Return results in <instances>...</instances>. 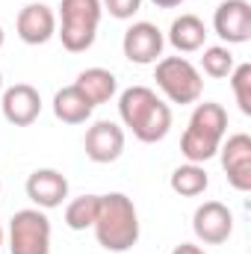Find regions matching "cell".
I'll return each instance as SVG.
<instances>
[{
	"label": "cell",
	"mask_w": 251,
	"mask_h": 254,
	"mask_svg": "<svg viewBox=\"0 0 251 254\" xmlns=\"http://www.w3.org/2000/svg\"><path fill=\"white\" fill-rule=\"evenodd\" d=\"M101 15H104L101 0H63L60 3L57 36L68 54H83L95 45Z\"/></svg>",
	"instance_id": "277c9868"
},
{
	"label": "cell",
	"mask_w": 251,
	"mask_h": 254,
	"mask_svg": "<svg viewBox=\"0 0 251 254\" xmlns=\"http://www.w3.org/2000/svg\"><path fill=\"white\" fill-rule=\"evenodd\" d=\"M9 254H51V219L45 210L27 207L9 219Z\"/></svg>",
	"instance_id": "8992f818"
},
{
	"label": "cell",
	"mask_w": 251,
	"mask_h": 254,
	"mask_svg": "<svg viewBox=\"0 0 251 254\" xmlns=\"http://www.w3.org/2000/svg\"><path fill=\"white\" fill-rule=\"evenodd\" d=\"M3 119L15 127H30L42 113V95L30 83H15L3 92Z\"/></svg>",
	"instance_id": "4fadbf2b"
},
{
	"label": "cell",
	"mask_w": 251,
	"mask_h": 254,
	"mask_svg": "<svg viewBox=\"0 0 251 254\" xmlns=\"http://www.w3.org/2000/svg\"><path fill=\"white\" fill-rule=\"evenodd\" d=\"M222 169L228 175V184L237 192L251 190V136L249 133H234L228 142L219 145Z\"/></svg>",
	"instance_id": "ba28073f"
},
{
	"label": "cell",
	"mask_w": 251,
	"mask_h": 254,
	"mask_svg": "<svg viewBox=\"0 0 251 254\" xmlns=\"http://www.w3.org/2000/svg\"><path fill=\"white\" fill-rule=\"evenodd\" d=\"M207 42V27L198 15H181L169 27V45L178 54H195Z\"/></svg>",
	"instance_id": "2e32d148"
},
{
	"label": "cell",
	"mask_w": 251,
	"mask_h": 254,
	"mask_svg": "<svg viewBox=\"0 0 251 254\" xmlns=\"http://www.w3.org/2000/svg\"><path fill=\"white\" fill-rule=\"evenodd\" d=\"M119 116L145 145L163 142L172 130V107L148 86H130L119 95Z\"/></svg>",
	"instance_id": "6da1fadb"
},
{
	"label": "cell",
	"mask_w": 251,
	"mask_h": 254,
	"mask_svg": "<svg viewBox=\"0 0 251 254\" xmlns=\"http://www.w3.org/2000/svg\"><path fill=\"white\" fill-rule=\"evenodd\" d=\"M234 54L225 48V45H213V48H204V57H201V71L213 80H225L231 77L234 71Z\"/></svg>",
	"instance_id": "ffe728a7"
},
{
	"label": "cell",
	"mask_w": 251,
	"mask_h": 254,
	"mask_svg": "<svg viewBox=\"0 0 251 254\" xmlns=\"http://www.w3.org/2000/svg\"><path fill=\"white\" fill-rule=\"evenodd\" d=\"M172 254H207L201 246H192V243H181V246H175Z\"/></svg>",
	"instance_id": "603a6c76"
},
{
	"label": "cell",
	"mask_w": 251,
	"mask_h": 254,
	"mask_svg": "<svg viewBox=\"0 0 251 254\" xmlns=\"http://www.w3.org/2000/svg\"><path fill=\"white\" fill-rule=\"evenodd\" d=\"M83 148H86V157L92 163H101V166L116 163L125 154V130L110 119H101L86 130Z\"/></svg>",
	"instance_id": "8fae6325"
},
{
	"label": "cell",
	"mask_w": 251,
	"mask_h": 254,
	"mask_svg": "<svg viewBox=\"0 0 251 254\" xmlns=\"http://www.w3.org/2000/svg\"><path fill=\"white\" fill-rule=\"evenodd\" d=\"M231 89L237 98V107L243 116H251V63H240L231 71Z\"/></svg>",
	"instance_id": "44dd1931"
},
{
	"label": "cell",
	"mask_w": 251,
	"mask_h": 254,
	"mask_svg": "<svg viewBox=\"0 0 251 254\" xmlns=\"http://www.w3.org/2000/svg\"><path fill=\"white\" fill-rule=\"evenodd\" d=\"M74 86L83 92V98H86L92 107H101V104L113 101L116 92H119V80H116V74L107 71V68H86V71H80L77 80H74Z\"/></svg>",
	"instance_id": "9a60e30c"
},
{
	"label": "cell",
	"mask_w": 251,
	"mask_h": 254,
	"mask_svg": "<svg viewBox=\"0 0 251 254\" xmlns=\"http://www.w3.org/2000/svg\"><path fill=\"white\" fill-rule=\"evenodd\" d=\"M104 12H110L116 21H130L139 9H142V0H101Z\"/></svg>",
	"instance_id": "7402d4cb"
},
{
	"label": "cell",
	"mask_w": 251,
	"mask_h": 254,
	"mask_svg": "<svg viewBox=\"0 0 251 254\" xmlns=\"http://www.w3.org/2000/svg\"><path fill=\"white\" fill-rule=\"evenodd\" d=\"M213 30L228 45H246L251 39V3L249 0H225L216 6Z\"/></svg>",
	"instance_id": "30bf717a"
},
{
	"label": "cell",
	"mask_w": 251,
	"mask_h": 254,
	"mask_svg": "<svg viewBox=\"0 0 251 254\" xmlns=\"http://www.w3.org/2000/svg\"><path fill=\"white\" fill-rule=\"evenodd\" d=\"M151 3H154L157 9H178L184 0H151Z\"/></svg>",
	"instance_id": "cb8c5ba5"
},
{
	"label": "cell",
	"mask_w": 251,
	"mask_h": 254,
	"mask_svg": "<svg viewBox=\"0 0 251 254\" xmlns=\"http://www.w3.org/2000/svg\"><path fill=\"white\" fill-rule=\"evenodd\" d=\"M27 198L39 210L63 207V201L68 198V178L57 169H36L27 178Z\"/></svg>",
	"instance_id": "5bb4252c"
},
{
	"label": "cell",
	"mask_w": 251,
	"mask_h": 254,
	"mask_svg": "<svg viewBox=\"0 0 251 254\" xmlns=\"http://www.w3.org/2000/svg\"><path fill=\"white\" fill-rule=\"evenodd\" d=\"M0 92H3V74H0Z\"/></svg>",
	"instance_id": "4316f807"
},
{
	"label": "cell",
	"mask_w": 251,
	"mask_h": 254,
	"mask_svg": "<svg viewBox=\"0 0 251 254\" xmlns=\"http://www.w3.org/2000/svg\"><path fill=\"white\" fill-rule=\"evenodd\" d=\"M98 207H101V195H80V198L68 201V207H65V225L71 231L92 228L95 219H98Z\"/></svg>",
	"instance_id": "d6986e66"
},
{
	"label": "cell",
	"mask_w": 251,
	"mask_h": 254,
	"mask_svg": "<svg viewBox=\"0 0 251 254\" xmlns=\"http://www.w3.org/2000/svg\"><path fill=\"white\" fill-rule=\"evenodd\" d=\"M192 231L204 246H222L234 234V216L222 201H204L192 216Z\"/></svg>",
	"instance_id": "9c48e42d"
},
{
	"label": "cell",
	"mask_w": 251,
	"mask_h": 254,
	"mask_svg": "<svg viewBox=\"0 0 251 254\" xmlns=\"http://www.w3.org/2000/svg\"><path fill=\"white\" fill-rule=\"evenodd\" d=\"M15 30H18V39L24 45H45L57 36V12L51 6L33 0L18 12Z\"/></svg>",
	"instance_id": "7c38bea8"
},
{
	"label": "cell",
	"mask_w": 251,
	"mask_h": 254,
	"mask_svg": "<svg viewBox=\"0 0 251 254\" xmlns=\"http://www.w3.org/2000/svg\"><path fill=\"white\" fill-rule=\"evenodd\" d=\"M163 48H166V36L157 24L151 21H136L125 30V39H122V51L130 63L136 65H154L163 57Z\"/></svg>",
	"instance_id": "52a82bcc"
},
{
	"label": "cell",
	"mask_w": 251,
	"mask_h": 254,
	"mask_svg": "<svg viewBox=\"0 0 251 254\" xmlns=\"http://www.w3.org/2000/svg\"><path fill=\"white\" fill-rule=\"evenodd\" d=\"M0 190H3V184H0Z\"/></svg>",
	"instance_id": "83f0119b"
},
{
	"label": "cell",
	"mask_w": 251,
	"mask_h": 254,
	"mask_svg": "<svg viewBox=\"0 0 251 254\" xmlns=\"http://www.w3.org/2000/svg\"><path fill=\"white\" fill-rule=\"evenodd\" d=\"M3 237H6V234H3V225H0V246H3Z\"/></svg>",
	"instance_id": "484cf974"
},
{
	"label": "cell",
	"mask_w": 251,
	"mask_h": 254,
	"mask_svg": "<svg viewBox=\"0 0 251 254\" xmlns=\"http://www.w3.org/2000/svg\"><path fill=\"white\" fill-rule=\"evenodd\" d=\"M98 246L107 252H130L139 243V213L136 204L127 198L125 192H110L101 195V207H98V219L92 225Z\"/></svg>",
	"instance_id": "7a4b0ae2"
},
{
	"label": "cell",
	"mask_w": 251,
	"mask_h": 254,
	"mask_svg": "<svg viewBox=\"0 0 251 254\" xmlns=\"http://www.w3.org/2000/svg\"><path fill=\"white\" fill-rule=\"evenodd\" d=\"M169 187H172L175 195H181V198H198V195H204L207 187H210L207 169L201 163H184V166H178L172 172Z\"/></svg>",
	"instance_id": "ac0fdd59"
},
{
	"label": "cell",
	"mask_w": 251,
	"mask_h": 254,
	"mask_svg": "<svg viewBox=\"0 0 251 254\" xmlns=\"http://www.w3.org/2000/svg\"><path fill=\"white\" fill-rule=\"evenodd\" d=\"M228 133V110L216 101H204L195 104L192 119L187 130L181 136V154L187 157V163H207L219 154V145L225 142Z\"/></svg>",
	"instance_id": "3957f363"
},
{
	"label": "cell",
	"mask_w": 251,
	"mask_h": 254,
	"mask_svg": "<svg viewBox=\"0 0 251 254\" xmlns=\"http://www.w3.org/2000/svg\"><path fill=\"white\" fill-rule=\"evenodd\" d=\"M92 104L83 98V92L71 83V86H65L60 89L57 95H54V116L65 122V125H83V122H89V116H92Z\"/></svg>",
	"instance_id": "e0dca14e"
},
{
	"label": "cell",
	"mask_w": 251,
	"mask_h": 254,
	"mask_svg": "<svg viewBox=\"0 0 251 254\" xmlns=\"http://www.w3.org/2000/svg\"><path fill=\"white\" fill-rule=\"evenodd\" d=\"M3 42H6V33H3V27H0V48H3Z\"/></svg>",
	"instance_id": "d4e9b609"
},
{
	"label": "cell",
	"mask_w": 251,
	"mask_h": 254,
	"mask_svg": "<svg viewBox=\"0 0 251 254\" xmlns=\"http://www.w3.org/2000/svg\"><path fill=\"white\" fill-rule=\"evenodd\" d=\"M154 68L157 89L166 95L169 104H198L204 95V77L187 57H160Z\"/></svg>",
	"instance_id": "5b68a950"
}]
</instances>
